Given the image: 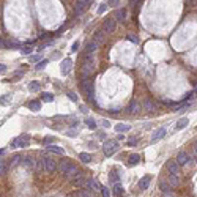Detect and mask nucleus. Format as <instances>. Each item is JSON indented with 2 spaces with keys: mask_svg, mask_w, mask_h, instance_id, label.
Masks as SVG:
<instances>
[{
  "mask_svg": "<svg viewBox=\"0 0 197 197\" xmlns=\"http://www.w3.org/2000/svg\"><path fill=\"white\" fill-rule=\"evenodd\" d=\"M58 170L62 172L65 177H69V178H74L76 175H77L80 170L77 167L74 166V164H71L69 161H62L60 162V166H58Z\"/></svg>",
  "mask_w": 197,
  "mask_h": 197,
  "instance_id": "nucleus-1",
  "label": "nucleus"
},
{
  "mask_svg": "<svg viewBox=\"0 0 197 197\" xmlns=\"http://www.w3.org/2000/svg\"><path fill=\"white\" fill-rule=\"evenodd\" d=\"M93 71H95V60L93 57H89L82 65V69H80V79L82 80H87L89 79V76L93 74Z\"/></svg>",
  "mask_w": 197,
  "mask_h": 197,
  "instance_id": "nucleus-2",
  "label": "nucleus"
},
{
  "mask_svg": "<svg viewBox=\"0 0 197 197\" xmlns=\"http://www.w3.org/2000/svg\"><path fill=\"white\" fill-rule=\"evenodd\" d=\"M29 142H30V136L29 134H21L19 137L13 139L11 147H13V148H22V147L29 145Z\"/></svg>",
  "mask_w": 197,
  "mask_h": 197,
  "instance_id": "nucleus-3",
  "label": "nucleus"
},
{
  "mask_svg": "<svg viewBox=\"0 0 197 197\" xmlns=\"http://www.w3.org/2000/svg\"><path fill=\"white\" fill-rule=\"evenodd\" d=\"M117 148H118V142L117 140H106L104 142V145H103V151H104V155L106 156H112L114 153L117 151Z\"/></svg>",
  "mask_w": 197,
  "mask_h": 197,
  "instance_id": "nucleus-4",
  "label": "nucleus"
},
{
  "mask_svg": "<svg viewBox=\"0 0 197 197\" xmlns=\"http://www.w3.org/2000/svg\"><path fill=\"white\" fill-rule=\"evenodd\" d=\"M115 29H117V21L114 18H107L103 24V32H106V33H114Z\"/></svg>",
  "mask_w": 197,
  "mask_h": 197,
  "instance_id": "nucleus-5",
  "label": "nucleus"
},
{
  "mask_svg": "<svg viewBox=\"0 0 197 197\" xmlns=\"http://www.w3.org/2000/svg\"><path fill=\"white\" fill-rule=\"evenodd\" d=\"M43 167H44V172H54L57 169V164L52 158H43Z\"/></svg>",
  "mask_w": 197,
  "mask_h": 197,
  "instance_id": "nucleus-6",
  "label": "nucleus"
},
{
  "mask_svg": "<svg viewBox=\"0 0 197 197\" xmlns=\"http://www.w3.org/2000/svg\"><path fill=\"white\" fill-rule=\"evenodd\" d=\"M82 89L84 91L87 93V98L91 101L93 100V82L91 80H84V84H82Z\"/></svg>",
  "mask_w": 197,
  "mask_h": 197,
  "instance_id": "nucleus-7",
  "label": "nucleus"
},
{
  "mask_svg": "<svg viewBox=\"0 0 197 197\" xmlns=\"http://www.w3.org/2000/svg\"><path fill=\"white\" fill-rule=\"evenodd\" d=\"M71 66H73V60H71V58H65L63 62H62V65H60L62 74H68L69 69H71Z\"/></svg>",
  "mask_w": 197,
  "mask_h": 197,
  "instance_id": "nucleus-8",
  "label": "nucleus"
},
{
  "mask_svg": "<svg viewBox=\"0 0 197 197\" xmlns=\"http://www.w3.org/2000/svg\"><path fill=\"white\" fill-rule=\"evenodd\" d=\"M89 3H91V0H77V2H76V8H74L76 14H80L84 11V7H87Z\"/></svg>",
  "mask_w": 197,
  "mask_h": 197,
  "instance_id": "nucleus-9",
  "label": "nucleus"
},
{
  "mask_svg": "<svg viewBox=\"0 0 197 197\" xmlns=\"http://www.w3.org/2000/svg\"><path fill=\"white\" fill-rule=\"evenodd\" d=\"M167 134V131H166V128H159V129H156V133L151 136V144H155V142H158L159 139H162L164 136Z\"/></svg>",
  "mask_w": 197,
  "mask_h": 197,
  "instance_id": "nucleus-10",
  "label": "nucleus"
},
{
  "mask_svg": "<svg viewBox=\"0 0 197 197\" xmlns=\"http://www.w3.org/2000/svg\"><path fill=\"white\" fill-rule=\"evenodd\" d=\"M87 186V189H90V191H101V184H98V182H95V180H85V183Z\"/></svg>",
  "mask_w": 197,
  "mask_h": 197,
  "instance_id": "nucleus-11",
  "label": "nucleus"
},
{
  "mask_svg": "<svg viewBox=\"0 0 197 197\" xmlns=\"http://www.w3.org/2000/svg\"><path fill=\"white\" fill-rule=\"evenodd\" d=\"M128 18V11H126V8H120L117 10V13H115V21H120V22H125Z\"/></svg>",
  "mask_w": 197,
  "mask_h": 197,
  "instance_id": "nucleus-12",
  "label": "nucleus"
},
{
  "mask_svg": "<svg viewBox=\"0 0 197 197\" xmlns=\"http://www.w3.org/2000/svg\"><path fill=\"white\" fill-rule=\"evenodd\" d=\"M180 169V164L177 161H167V170L170 172L172 175H177Z\"/></svg>",
  "mask_w": 197,
  "mask_h": 197,
  "instance_id": "nucleus-13",
  "label": "nucleus"
},
{
  "mask_svg": "<svg viewBox=\"0 0 197 197\" xmlns=\"http://www.w3.org/2000/svg\"><path fill=\"white\" fill-rule=\"evenodd\" d=\"M188 161H189V155L186 151H180L177 155V162L180 164V166H183V164H186Z\"/></svg>",
  "mask_w": 197,
  "mask_h": 197,
  "instance_id": "nucleus-14",
  "label": "nucleus"
},
{
  "mask_svg": "<svg viewBox=\"0 0 197 197\" xmlns=\"http://www.w3.org/2000/svg\"><path fill=\"white\" fill-rule=\"evenodd\" d=\"M151 182V177L150 175H145L144 178H140V182H139V189H147L148 188V184Z\"/></svg>",
  "mask_w": 197,
  "mask_h": 197,
  "instance_id": "nucleus-15",
  "label": "nucleus"
},
{
  "mask_svg": "<svg viewBox=\"0 0 197 197\" xmlns=\"http://www.w3.org/2000/svg\"><path fill=\"white\" fill-rule=\"evenodd\" d=\"M189 125V118H186V117H183V118H180L178 122H177V125H175V129L177 131H180V129H183V128H186Z\"/></svg>",
  "mask_w": 197,
  "mask_h": 197,
  "instance_id": "nucleus-16",
  "label": "nucleus"
},
{
  "mask_svg": "<svg viewBox=\"0 0 197 197\" xmlns=\"http://www.w3.org/2000/svg\"><path fill=\"white\" fill-rule=\"evenodd\" d=\"M139 107H140V104H139V101H136V100H133L129 103V106H128V112L129 114H136L139 111Z\"/></svg>",
  "mask_w": 197,
  "mask_h": 197,
  "instance_id": "nucleus-17",
  "label": "nucleus"
},
{
  "mask_svg": "<svg viewBox=\"0 0 197 197\" xmlns=\"http://www.w3.org/2000/svg\"><path fill=\"white\" fill-rule=\"evenodd\" d=\"M73 183H74V186H84L85 178H84V175H82V172H79V173L73 178Z\"/></svg>",
  "mask_w": 197,
  "mask_h": 197,
  "instance_id": "nucleus-18",
  "label": "nucleus"
},
{
  "mask_svg": "<svg viewBox=\"0 0 197 197\" xmlns=\"http://www.w3.org/2000/svg\"><path fill=\"white\" fill-rule=\"evenodd\" d=\"M22 164L29 169H33L35 167V159L32 156H25V158H22Z\"/></svg>",
  "mask_w": 197,
  "mask_h": 197,
  "instance_id": "nucleus-19",
  "label": "nucleus"
},
{
  "mask_svg": "<svg viewBox=\"0 0 197 197\" xmlns=\"http://www.w3.org/2000/svg\"><path fill=\"white\" fill-rule=\"evenodd\" d=\"M93 41H95L98 46H100L101 43L104 41V33H103V30H98V32H96V33H95V38H93Z\"/></svg>",
  "mask_w": 197,
  "mask_h": 197,
  "instance_id": "nucleus-20",
  "label": "nucleus"
},
{
  "mask_svg": "<svg viewBox=\"0 0 197 197\" xmlns=\"http://www.w3.org/2000/svg\"><path fill=\"white\" fill-rule=\"evenodd\" d=\"M29 109H32V111H40L41 109V103L38 101V100H32L30 103H29Z\"/></svg>",
  "mask_w": 197,
  "mask_h": 197,
  "instance_id": "nucleus-21",
  "label": "nucleus"
},
{
  "mask_svg": "<svg viewBox=\"0 0 197 197\" xmlns=\"http://www.w3.org/2000/svg\"><path fill=\"white\" fill-rule=\"evenodd\" d=\"M47 150H49V151L57 153V155H63V153H65V150L62 148V147H58V145H49V147H47Z\"/></svg>",
  "mask_w": 197,
  "mask_h": 197,
  "instance_id": "nucleus-22",
  "label": "nucleus"
},
{
  "mask_svg": "<svg viewBox=\"0 0 197 197\" xmlns=\"http://www.w3.org/2000/svg\"><path fill=\"white\" fill-rule=\"evenodd\" d=\"M96 49H98V44H96L95 41H91L90 44L87 46V49H85V54H87V55H90V54H93V52L96 51Z\"/></svg>",
  "mask_w": 197,
  "mask_h": 197,
  "instance_id": "nucleus-23",
  "label": "nucleus"
},
{
  "mask_svg": "<svg viewBox=\"0 0 197 197\" xmlns=\"http://www.w3.org/2000/svg\"><path fill=\"white\" fill-rule=\"evenodd\" d=\"M115 131L117 133H126V131H129V125L118 123V125H115Z\"/></svg>",
  "mask_w": 197,
  "mask_h": 197,
  "instance_id": "nucleus-24",
  "label": "nucleus"
},
{
  "mask_svg": "<svg viewBox=\"0 0 197 197\" xmlns=\"http://www.w3.org/2000/svg\"><path fill=\"white\" fill-rule=\"evenodd\" d=\"M109 180H111V182H112L114 184L120 182V175L117 173V170H112L111 173H109Z\"/></svg>",
  "mask_w": 197,
  "mask_h": 197,
  "instance_id": "nucleus-25",
  "label": "nucleus"
},
{
  "mask_svg": "<svg viewBox=\"0 0 197 197\" xmlns=\"http://www.w3.org/2000/svg\"><path fill=\"white\" fill-rule=\"evenodd\" d=\"M140 161V156L137 155V153H133V155H129V164L131 166H136Z\"/></svg>",
  "mask_w": 197,
  "mask_h": 197,
  "instance_id": "nucleus-26",
  "label": "nucleus"
},
{
  "mask_svg": "<svg viewBox=\"0 0 197 197\" xmlns=\"http://www.w3.org/2000/svg\"><path fill=\"white\" fill-rule=\"evenodd\" d=\"M122 194H123V188L120 186V183H115V184H114V196L120 197Z\"/></svg>",
  "mask_w": 197,
  "mask_h": 197,
  "instance_id": "nucleus-27",
  "label": "nucleus"
},
{
  "mask_svg": "<svg viewBox=\"0 0 197 197\" xmlns=\"http://www.w3.org/2000/svg\"><path fill=\"white\" fill-rule=\"evenodd\" d=\"M169 183H170V186H172V188H175V186H178L180 180H178V177H177V175H172V173H170V178H169Z\"/></svg>",
  "mask_w": 197,
  "mask_h": 197,
  "instance_id": "nucleus-28",
  "label": "nucleus"
},
{
  "mask_svg": "<svg viewBox=\"0 0 197 197\" xmlns=\"http://www.w3.org/2000/svg\"><path fill=\"white\" fill-rule=\"evenodd\" d=\"M41 100L44 103H51V101H54V95H52V93H43Z\"/></svg>",
  "mask_w": 197,
  "mask_h": 197,
  "instance_id": "nucleus-29",
  "label": "nucleus"
},
{
  "mask_svg": "<svg viewBox=\"0 0 197 197\" xmlns=\"http://www.w3.org/2000/svg\"><path fill=\"white\" fill-rule=\"evenodd\" d=\"M29 90H30V91H38V90H40V82H38V80L30 82V85H29Z\"/></svg>",
  "mask_w": 197,
  "mask_h": 197,
  "instance_id": "nucleus-30",
  "label": "nucleus"
},
{
  "mask_svg": "<svg viewBox=\"0 0 197 197\" xmlns=\"http://www.w3.org/2000/svg\"><path fill=\"white\" fill-rule=\"evenodd\" d=\"M144 107L147 109V111H151V109H155V107H156V104H155V101H151V100H147V101L144 103Z\"/></svg>",
  "mask_w": 197,
  "mask_h": 197,
  "instance_id": "nucleus-31",
  "label": "nucleus"
},
{
  "mask_svg": "<svg viewBox=\"0 0 197 197\" xmlns=\"http://www.w3.org/2000/svg\"><path fill=\"white\" fill-rule=\"evenodd\" d=\"M79 159H80L82 162H90V161H91V156L89 155V153H80V155H79Z\"/></svg>",
  "mask_w": 197,
  "mask_h": 197,
  "instance_id": "nucleus-32",
  "label": "nucleus"
},
{
  "mask_svg": "<svg viewBox=\"0 0 197 197\" xmlns=\"http://www.w3.org/2000/svg\"><path fill=\"white\" fill-rule=\"evenodd\" d=\"M159 188H161V191H164V193H170V184L166 183V182H161Z\"/></svg>",
  "mask_w": 197,
  "mask_h": 197,
  "instance_id": "nucleus-33",
  "label": "nucleus"
},
{
  "mask_svg": "<svg viewBox=\"0 0 197 197\" xmlns=\"http://www.w3.org/2000/svg\"><path fill=\"white\" fill-rule=\"evenodd\" d=\"M85 123H87V126H89L90 129H96V123H95V120H93V118H87Z\"/></svg>",
  "mask_w": 197,
  "mask_h": 197,
  "instance_id": "nucleus-34",
  "label": "nucleus"
},
{
  "mask_svg": "<svg viewBox=\"0 0 197 197\" xmlns=\"http://www.w3.org/2000/svg\"><path fill=\"white\" fill-rule=\"evenodd\" d=\"M126 40L131 41V43H139V38L136 36L134 33H128V35H126Z\"/></svg>",
  "mask_w": 197,
  "mask_h": 197,
  "instance_id": "nucleus-35",
  "label": "nucleus"
},
{
  "mask_svg": "<svg viewBox=\"0 0 197 197\" xmlns=\"http://www.w3.org/2000/svg\"><path fill=\"white\" fill-rule=\"evenodd\" d=\"M22 76H24V71H16V73L13 74V80H18V79H21V77H22Z\"/></svg>",
  "mask_w": 197,
  "mask_h": 197,
  "instance_id": "nucleus-36",
  "label": "nucleus"
},
{
  "mask_svg": "<svg viewBox=\"0 0 197 197\" xmlns=\"http://www.w3.org/2000/svg\"><path fill=\"white\" fill-rule=\"evenodd\" d=\"M21 159H22L21 156H13V159H11V166H13V167H14V166H18V164L21 162Z\"/></svg>",
  "mask_w": 197,
  "mask_h": 197,
  "instance_id": "nucleus-37",
  "label": "nucleus"
},
{
  "mask_svg": "<svg viewBox=\"0 0 197 197\" xmlns=\"http://www.w3.org/2000/svg\"><path fill=\"white\" fill-rule=\"evenodd\" d=\"M106 10H107V5H106V3H101L100 8H98V14H103V13L106 11Z\"/></svg>",
  "mask_w": 197,
  "mask_h": 197,
  "instance_id": "nucleus-38",
  "label": "nucleus"
},
{
  "mask_svg": "<svg viewBox=\"0 0 197 197\" xmlns=\"http://www.w3.org/2000/svg\"><path fill=\"white\" fill-rule=\"evenodd\" d=\"M101 193H103V197H111V193H109V189L104 188V186H101Z\"/></svg>",
  "mask_w": 197,
  "mask_h": 197,
  "instance_id": "nucleus-39",
  "label": "nucleus"
},
{
  "mask_svg": "<svg viewBox=\"0 0 197 197\" xmlns=\"http://www.w3.org/2000/svg\"><path fill=\"white\" fill-rule=\"evenodd\" d=\"M5 170H7V164H5L3 161H0V175H3Z\"/></svg>",
  "mask_w": 197,
  "mask_h": 197,
  "instance_id": "nucleus-40",
  "label": "nucleus"
},
{
  "mask_svg": "<svg viewBox=\"0 0 197 197\" xmlns=\"http://www.w3.org/2000/svg\"><path fill=\"white\" fill-rule=\"evenodd\" d=\"M68 98H69L71 101H77V100H79L77 95H76V93H73V91H69V93H68Z\"/></svg>",
  "mask_w": 197,
  "mask_h": 197,
  "instance_id": "nucleus-41",
  "label": "nucleus"
},
{
  "mask_svg": "<svg viewBox=\"0 0 197 197\" xmlns=\"http://www.w3.org/2000/svg\"><path fill=\"white\" fill-rule=\"evenodd\" d=\"M40 60H41V55H32V57H30V62H32V63H38Z\"/></svg>",
  "mask_w": 197,
  "mask_h": 197,
  "instance_id": "nucleus-42",
  "label": "nucleus"
},
{
  "mask_svg": "<svg viewBox=\"0 0 197 197\" xmlns=\"http://www.w3.org/2000/svg\"><path fill=\"white\" fill-rule=\"evenodd\" d=\"M46 66V60H43V62H40V63H36V69H43Z\"/></svg>",
  "mask_w": 197,
  "mask_h": 197,
  "instance_id": "nucleus-43",
  "label": "nucleus"
},
{
  "mask_svg": "<svg viewBox=\"0 0 197 197\" xmlns=\"http://www.w3.org/2000/svg\"><path fill=\"white\" fill-rule=\"evenodd\" d=\"M8 101H10V98H8V95H5L3 98H0V103H2V104H8Z\"/></svg>",
  "mask_w": 197,
  "mask_h": 197,
  "instance_id": "nucleus-44",
  "label": "nucleus"
},
{
  "mask_svg": "<svg viewBox=\"0 0 197 197\" xmlns=\"http://www.w3.org/2000/svg\"><path fill=\"white\" fill-rule=\"evenodd\" d=\"M136 144H137V139H131V140H128V145H131V147L136 145Z\"/></svg>",
  "mask_w": 197,
  "mask_h": 197,
  "instance_id": "nucleus-45",
  "label": "nucleus"
},
{
  "mask_svg": "<svg viewBox=\"0 0 197 197\" xmlns=\"http://www.w3.org/2000/svg\"><path fill=\"white\" fill-rule=\"evenodd\" d=\"M77 49H79V43L76 41L74 44H73V47H71V51H77Z\"/></svg>",
  "mask_w": 197,
  "mask_h": 197,
  "instance_id": "nucleus-46",
  "label": "nucleus"
},
{
  "mask_svg": "<svg viewBox=\"0 0 197 197\" xmlns=\"http://www.w3.org/2000/svg\"><path fill=\"white\" fill-rule=\"evenodd\" d=\"M22 52L24 54H30L32 52V47H22Z\"/></svg>",
  "mask_w": 197,
  "mask_h": 197,
  "instance_id": "nucleus-47",
  "label": "nucleus"
},
{
  "mask_svg": "<svg viewBox=\"0 0 197 197\" xmlns=\"http://www.w3.org/2000/svg\"><path fill=\"white\" fill-rule=\"evenodd\" d=\"M5 69H7V66H5V65L3 63H0V73H3V71Z\"/></svg>",
  "mask_w": 197,
  "mask_h": 197,
  "instance_id": "nucleus-48",
  "label": "nucleus"
},
{
  "mask_svg": "<svg viewBox=\"0 0 197 197\" xmlns=\"http://www.w3.org/2000/svg\"><path fill=\"white\" fill-rule=\"evenodd\" d=\"M103 125H104V126H106V128H109V126H111V123H109V122H107V120H103Z\"/></svg>",
  "mask_w": 197,
  "mask_h": 197,
  "instance_id": "nucleus-49",
  "label": "nucleus"
},
{
  "mask_svg": "<svg viewBox=\"0 0 197 197\" xmlns=\"http://www.w3.org/2000/svg\"><path fill=\"white\" fill-rule=\"evenodd\" d=\"M109 3H111V5H117L118 0H109Z\"/></svg>",
  "mask_w": 197,
  "mask_h": 197,
  "instance_id": "nucleus-50",
  "label": "nucleus"
},
{
  "mask_svg": "<svg viewBox=\"0 0 197 197\" xmlns=\"http://www.w3.org/2000/svg\"><path fill=\"white\" fill-rule=\"evenodd\" d=\"M164 197H175L172 193H166V196H164Z\"/></svg>",
  "mask_w": 197,
  "mask_h": 197,
  "instance_id": "nucleus-51",
  "label": "nucleus"
},
{
  "mask_svg": "<svg viewBox=\"0 0 197 197\" xmlns=\"http://www.w3.org/2000/svg\"><path fill=\"white\" fill-rule=\"evenodd\" d=\"M194 150H196V151H197V140H196V142H194Z\"/></svg>",
  "mask_w": 197,
  "mask_h": 197,
  "instance_id": "nucleus-52",
  "label": "nucleus"
},
{
  "mask_svg": "<svg viewBox=\"0 0 197 197\" xmlns=\"http://www.w3.org/2000/svg\"><path fill=\"white\" fill-rule=\"evenodd\" d=\"M2 46H3V40L0 38V47H2Z\"/></svg>",
  "mask_w": 197,
  "mask_h": 197,
  "instance_id": "nucleus-53",
  "label": "nucleus"
},
{
  "mask_svg": "<svg viewBox=\"0 0 197 197\" xmlns=\"http://www.w3.org/2000/svg\"><path fill=\"white\" fill-rule=\"evenodd\" d=\"M3 153H5V150H0V155H3Z\"/></svg>",
  "mask_w": 197,
  "mask_h": 197,
  "instance_id": "nucleus-54",
  "label": "nucleus"
}]
</instances>
